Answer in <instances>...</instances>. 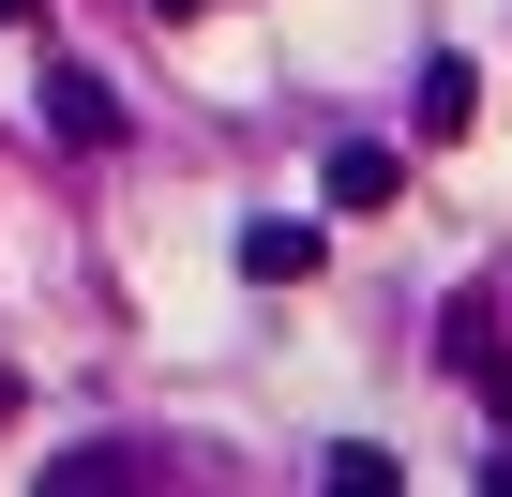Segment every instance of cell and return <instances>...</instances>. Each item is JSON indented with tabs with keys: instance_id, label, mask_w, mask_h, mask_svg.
I'll use <instances>...</instances> for the list:
<instances>
[{
	"instance_id": "cell-1",
	"label": "cell",
	"mask_w": 512,
	"mask_h": 497,
	"mask_svg": "<svg viewBox=\"0 0 512 497\" xmlns=\"http://www.w3.org/2000/svg\"><path fill=\"white\" fill-rule=\"evenodd\" d=\"M302 272H317V226H287V211L241 226V287H302Z\"/></svg>"
},
{
	"instance_id": "cell-2",
	"label": "cell",
	"mask_w": 512,
	"mask_h": 497,
	"mask_svg": "<svg viewBox=\"0 0 512 497\" xmlns=\"http://www.w3.org/2000/svg\"><path fill=\"white\" fill-rule=\"evenodd\" d=\"M46 121H61V136H76V151H106V136H121V106H106V91H91V76H46Z\"/></svg>"
},
{
	"instance_id": "cell-3",
	"label": "cell",
	"mask_w": 512,
	"mask_h": 497,
	"mask_svg": "<svg viewBox=\"0 0 512 497\" xmlns=\"http://www.w3.org/2000/svg\"><path fill=\"white\" fill-rule=\"evenodd\" d=\"M392 181H407V166H392V151H377V136H347V151H332V196H347V211H377V196H392Z\"/></svg>"
},
{
	"instance_id": "cell-4",
	"label": "cell",
	"mask_w": 512,
	"mask_h": 497,
	"mask_svg": "<svg viewBox=\"0 0 512 497\" xmlns=\"http://www.w3.org/2000/svg\"><path fill=\"white\" fill-rule=\"evenodd\" d=\"M467 106H482V76H467V61H437V76H422V136H467Z\"/></svg>"
},
{
	"instance_id": "cell-5",
	"label": "cell",
	"mask_w": 512,
	"mask_h": 497,
	"mask_svg": "<svg viewBox=\"0 0 512 497\" xmlns=\"http://www.w3.org/2000/svg\"><path fill=\"white\" fill-rule=\"evenodd\" d=\"M0 31H31V0H0Z\"/></svg>"
},
{
	"instance_id": "cell-6",
	"label": "cell",
	"mask_w": 512,
	"mask_h": 497,
	"mask_svg": "<svg viewBox=\"0 0 512 497\" xmlns=\"http://www.w3.org/2000/svg\"><path fill=\"white\" fill-rule=\"evenodd\" d=\"M482 377H497V407H512V362H482Z\"/></svg>"
}]
</instances>
